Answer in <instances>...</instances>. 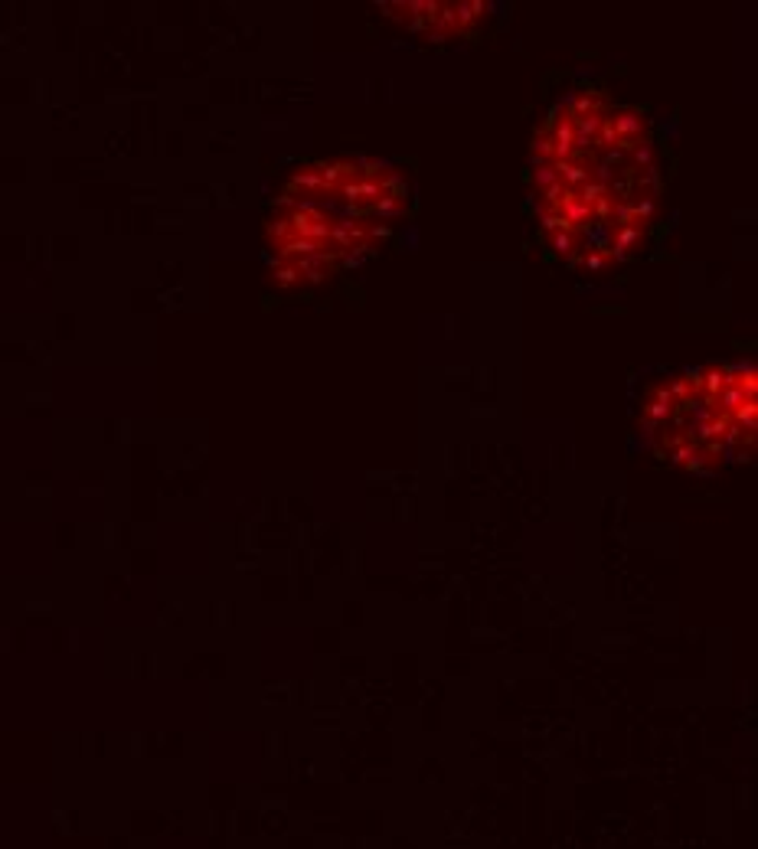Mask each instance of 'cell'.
Wrapping results in <instances>:
<instances>
[{"label":"cell","instance_id":"4","mask_svg":"<svg viewBox=\"0 0 758 849\" xmlns=\"http://www.w3.org/2000/svg\"><path fill=\"white\" fill-rule=\"evenodd\" d=\"M281 203H314L356 223H389L409 203L405 180L386 163L373 161H310L285 180Z\"/></svg>","mask_w":758,"mask_h":849},{"label":"cell","instance_id":"1","mask_svg":"<svg viewBox=\"0 0 758 849\" xmlns=\"http://www.w3.org/2000/svg\"><path fill=\"white\" fill-rule=\"evenodd\" d=\"M530 183L550 248L575 268H608L647 248L660 177L637 108L582 88L552 108L530 151Z\"/></svg>","mask_w":758,"mask_h":849},{"label":"cell","instance_id":"2","mask_svg":"<svg viewBox=\"0 0 758 849\" xmlns=\"http://www.w3.org/2000/svg\"><path fill=\"white\" fill-rule=\"evenodd\" d=\"M755 392V366H703L654 389L644 418L660 454L706 471L752 454Z\"/></svg>","mask_w":758,"mask_h":849},{"label":"cell","instance_id":"3","mask_svg":"<svg viewBox=\"0 0 758 849\" xmlns=\"http://www.w3.org/2000/svg\"><path fill=\"white\" fill-rule=\"evenodd\" d=\"M386 235L383 225L356 223L314 203H281L265 219V239L271 248V271L285 285H320L337 271L356 265Z\"/></svg>","mask_w":758,"mask_h":849},{"label":"cell","instance_id":"5","mask_svg":"<svg viewBox=\"0 0 758 849\" xmlns=\"http://www.w3.org/2000/svg\"><path fill=\"white\" fill-rule=\"evenodd\" d=\"M383 10H395V20H403L415 33L445 39L455 33H471L484 20V4L461 0V4H441V0H415V4H383Z\"/></svg>","mask_w":758,"mask_h":849}]
</instances>
